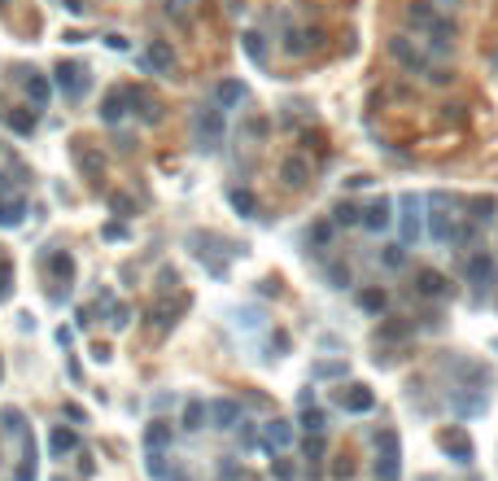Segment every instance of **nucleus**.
I'll list each match as a JSON object with an SVG mask.
<instances>
[{
    "mask_svg": "<svg viewBox=\"0 0 498 481\" xmlns=\"http://www.w3.org/2000/svg\"><path fill=\"white\" fill-rule=\"evenodd\" d=\"M145 66H149V70H171V66H175L171 48H166V44H149V53H145Z\"/></svg>",
    "mask_w": 498,
    "mask_h": 481,
    "instance_id": "5701e85b",
    "label": "nucleus"
},
{
    "mask_svg": "<svg viewBox=\"0 0 498 481\" xmlns=\"http://www.w3.org/2000/svg\"><path fill=\"white\" fill-rule=\"evenodd\" d=\"M306 455H311V460L324 455V438H319V433H315V438H306Z\"/></svg>",
    "mask_w": 498,
    "mask_h": 481,
    "instance_id": "4c0bfd02",
    "label": "nucleus"
},
{
    "mask_svg": "<svg viewBox=\"0 0 498 481\" xmlns=\"http://www.w3.org/2000/svg\"><path fill=\"white\" fill-rule=\"evenodd\" d=\"M332 223H337V227H359L363 223V210L354 206V201H341V206L332 210Z\"/></svg>",
    "mask_w": 498,
    "mask_h": 481,
    "instance_id": "4be33fe9",
    "label": "nucleus"
},
{
    "mask_svg": "<svg viewBox=\"0 0 498 481\" xmlns=\"http://www.w3.org/2000/svg\"><path fill=\"white\" fill-rule=\"evenodd\" d=\"M311 240H315V245H328V240H332V223H315L311 227Z\"/></svg>",
    "mask_w": 498,
    "mask_h": 481,
    "instance_id": "f704fd0d",
    "label": "nucleus"
},
{
    "mask_svg": "<svg viewBox=\"0 0 498 481\" xmlns=\"http://www.w3.org/2000/svg\"><path fill=\"white\" fill-rule=\"evenodd\" d=\"M236 101H245V83H236V79L219 83V105H223V110H228V105H236Z\"/></svg>",
    "mask_w": 498,
    "mask_h": 481,
    "instance_id": "a878e982",
    "label": "nucleus"
},
{
    "mask_svg": "<svg viewBox=\"0 0 498 481\" xmlns=\"http://www.w3.org/2000/svg\"><path fill=\"white\" fill-rule=\"evenodd\" d=\"M57 88H62L70 101H79L88 92V70L83 66H57Z\"/></svg>",
    "mask_w": 498,
    "mask_h": 481,
    "instance_id": "1a4fd4ad",
    "label": "nucleus"
},
{
    "mask_svg": "<svg viewBox=\"0 0 498 481\" xmlns=\"http://www.w3.org/2000/svg\"><path fill=\"white\" fill-rule=\"evenodd\" d=\"M145 468H149V477H153V481H188L184 464H166V455H158V451H149Z\"/></svg>",
    "mask_w": 498,
    "mask_h": 481,
    "instance_id": "9b49d317",
    "label": "nucleus"
},
{
    "mask_svg": "<svg viewBox=\"0 0 498 481\" xmlns=\"http://www.w3.org/2000/svg\"><path fill=\"white\" fill-rule=\"evenodd\" d=\"M407 22L415 31H424L429 40H455V18H450L442 5H433V0H411Z\"/></svg>",
    "mask_w": 498,
    "mask_h": 481,
    "instance_id": "f257e3e1",
    "label": "nucleus"
},
{
    "mask_svg": "<svg viewBox=\"0 0 498 481\" xmlns=\"http://www.w3.org/2000/svg\"><path fill=\"white\" fill-rule=\"evenodd\" d=\"M245 53H249V57H254V62H258V66H263V62H267V44H263V35H258V31H249V35H245Z\"/></svg>",
    "mask_w": 498,
    "mask_h": 481,
    "instance_id": "7c9ffc66",
    "label": "nucleus"
},
{
    "mask_svg": "<svg viewBox=\"0 0 498 481\" xmlns=\"http://www.w3.org/2000/svg\"><path fill=\"white\" fill-rule=\"evenodd\" d=\"M415 293L420 298H446L450 284H446V276H437V271H415Z\"/></svg>",
    "mask_w": 498,
    "mask_h": 481,
    "instance_id": "4468645a",
    "label": "nucleus"
},
{
    "mask_svg": "<svg viewBox=\"0 0 498 481\" xmlns=\"http://www.w3.org/2000/svg\"><path fill=\"white\" fill-rule=\"evenodd\" d=\"M437 442H442V451L455 464H472V438L464 429H442V438H437Z\"/></svg>",
    "mask_w": 498,
    "mask_h": 481,
    "instance_id": "6e6552de",
    "label": "nucleus"
},
{
    "mask_svg": "<svg viewBox=\"0 0 498 481\" xmlns=\"http://www.w3.org/2000/svg\"><path fill=\"white\" fill-rule=\"evenodd\" d=\"M123 101H127V88H114L110 96H105V110H101L105 123H118V118H123Z\"/></svg>",
    "mask_w": 498,
    "mask_h": 481,
    "instance_id": "b1692460",
    "label": "nucleus"
},
{
    "mask_svg": "<svg viewBox=\"0 0 498 481\" xmlns=\"http://www.w3.org/2000/svg\"><path fill=\"white\" fill-rule=\"evenodd\" d=\"M424 83H437V88H450V83H455V70H446V66H429V75H424Z\"/></svg>",
    "mask_w": 498,
    "mask_h": 481,
    "instance_id": "2f4dec72",
    "label": "nucleus"
},
{
    "mask_svg": "<svg viewBox=\"0 0 498 481\" xmlns=\"http://www.w3.org/2000/svg\"><path fill=\"white\" fill-rule=\"evenodd\" d=\"M494 66H498V53H494Z\"/></svg>",
    "mask_w": 498,
    "mask_h": 481,
    "instance_id": "ea45409f",
    "label": "nucleus"
},
{
    "mask_svg": "<svg viewBox=\"0 0 498 481\" xmlns=\"http://www.w3.org/2000/svg\"><path fill=\"white\" fill-rule=\"evenodd\" d=\"M398 473H402L398 451H381V455H376V477H381V481H398Z\"/></svg>",
    "mask_w": 498,
    "mask_h": 481,
    "instance_id": "f3484780",
    "label": "nucleus"
},
{
    "mask_svg": "<svg viewBox=\"0 0 498 481\" xmlns=\"http://www.w3.org/2000/svg\"><path fill=\"white\" fill-rule=\"evenodd\" d=\"M22 214H27V201H22V197H5V201H0V227H18Z\"/></svg>",
    "mask_w": 498,
    "mask_h": 481,
    "instance_id": "2eb2a0df",
    "label": "nucleus"
},
{
    "mask_svg": "<svg viewBox=\"0 0 498 481\" xmlns=\"http://www.w3.org/2000/svg\"><path fill=\"white\" fill-rule=\"evenodd\" d=\"M228 201H232V206H236V210L245 214V219H254V210H258L254 192H245V188H232V192H228Z\"/></svg>",
    "mask_w": 498,
    "mask_h": 481,
    "instance_id": "393cba45",
    "label": "nucleus"
},
{
    "mask_svg": "<svg viewBox=\"0 0 498 481\" xmlns=\"http://www.w3.org/2000/svg\"><path fill=\"white\" fill-rule=\"evenodd\" d=\"M5 123H9V127H14V131H22V136H27V131L35 127V114H9V118H5Z\"/></svg>",
    "mask_w": 498,
    "mask_h": 481,
    "instance_id": "72a5a7b5",
    "label": "nucleus"
},
{
    "mask_svg": "<svg viewBox=\"0 0 498 481\" xmlns=\"http://www.w3.org/2000/svg\"><path fill=\"white\" fill-rule=\"evenodd\" d=\"M206 407H210L215 429H236V425H241V403H236V399H215V403H206Z\"/></svg>",
    "mask_w": 498,
    "mask_h": 481,
    "instance_id": "9d476101",
    "label": "nucleus"
},
{
    "mask_svg": "<svg viewBox=\"0 0 498 481\" xmlns=\"http://www.w3.org/2000/svg\"><path fill=\"white\" fill-rule=\"evenodd\" d=\"M66 9H70V14H83L88 5H83V0H66Z\"/></svg>",
    "mask_w": 498,
    "mask_h": 481,
    "instance_id": "58836bf2",
    "label": "nucleus"
},
{
    "mask_svg": "<svg viewBox=\"0 0 498 481\" xmlns=\"http://www.w3.org/2000/svg\"><path fill=\"white\" fill-rule=\"evenodd\" d=\"M79 447V433H70V429H53V438H49V451L62 460L66 451H75Z\"/></svg>",
    "mask_w": 498,
    "mask_h": 481,
    "instance_id": "aec40b11",
    "label": "nucleus"
},
{
    "mask_svg": "<svg viewBox=\"0 0 498 481\" xmlns=\"http://www.w3.org/2000/svg\"><path fill=\"white\" fill-rule=\"evenodd\" d=\"M263 447L271 455L284 451V447H293V425H289V420H271V425L263 429Z\"/></svg>",
    "mask_w": 498,
    "mask_h": 481,
    "instance_id": "f8f14e48",
    "label": "nucleus"
},
{
    "mask_svg": "<svg viewBox=\"0 0 498 481\" xmlns=\"http://www.w3.org/2000/svg\"><path fill=\"white\" fill-rule=\"evenodd\" d=\"M27 92L35 105H49V83H44V75H27Z\"/></svg>",
    "mask_w": 498,
    "mask_h": 481,
    "instance_id": "c85d7f7f",
    "label": "nucleus"
},
{
    "mask_svg": "<svg viewBox=\"0 0 498 481\" xmlns=\"http://www.w3.org/2000/svg\"><path fill=\"white\" fill-rule=\"evenodd\" d=\"M381 262H385L389 271H402V267H407V245H389L385 254H381Z\"/></svg>",
    "mask_w": 498,
    "mask_h": 481,
    "instance_id": "c756f323",
    "label": "nucleus"
},
{
    "mask_svg": "<svg viewBox=\"0 0 498 481\" xmlns=\"http://www.w3.org/2000/svg\"><path fill=\"white\" fill-rule=\"evenodd\" d=\"M193 140H197V149H219V140H223V110H197Z\"/></svg>",
    "mask_w": 498,
    "mask_h": 481,
    "instance_id": "20e7f679",
    "label": "nucleus"
},
{
    "mask_svg": "<svg viewBox=\"0 0 498 481\" xmlns=\"http://www.w3.org/2000/svg\"><path fill=\"white\" fill-rule=\"evenodd\" d=\"M494 350H498V342H494Z\"/></svg>",
    "mask_w": 498,
    "mask_h": 481,
    "instance_id": "a19ab883",
    "label": "nucleus"
},
{
    "mask_svg": "<svg viewBox=\"0 0 498 481\" xmlns=\"http://www.w3.org/2000/svg\"><path fill=\"white\" fill-rule=\"evenodd\" d=\"M175 433H171V425H166V420H153V425L145 429V447L149 451H158V447H166V442H171Z\"/></svg>",
    "mask_w": 498,
    "mask_h": 481,
    "instance_id": "6ab92c4d",
    "label": "nucleus"
},
{
    "mask_svg": "<svg viewBox=\"0 0 498 481\" xmlns=\"http://www.w3.org/2000/svg\"><path fill=\"white\" fill-rule=\"evenodd\" d=\"M302 429L306 433H324L328 429V416L319 412V407H302Z\"/></svg>",
    "mask_w": 498,
    "mask_h": 481,
    "instance_id": "bb28decb",
    "label": "nucleus"
},
{
    "mask_svg": "<svg viewBox=\"0 0 498 481\" xmlns=\"http://www.w3.org/2000/svg\"><path fill=\"white\" fill-rule=\"evenodd\" d=\"M206 420H210V407L201 403V399H188V407H184V429H188V433H197L201 425H206Z\"/></svg>",
    "mask_w": 498,
    "mask_h": 481,
    "instance_id": "dca6fc26",
    "label": "nucleus"
},
{
    "mask_svg": "<svg viewBox=\"0 0 498 481\" xmlns=\"http://www.w3.org/2000/svg\"><path fill=\"white\" fill-rule=\"evenodd\" d=\"M315 377H346V363H319Z\"/></svg>",
    "mask_w": 498,
    "mask_h": 481,
    "instance_id": "c9c22d12",
    "label": "nucleus"
},
{
    "mask_svg": "<svg viewBox=\"0 0 498 481\" xmlns=\"http://www.w3.org/2000/svg\"><path fill=\"white\" fill-rule=\"evenodd\" d=\"M464 280H468L472 289H490V284L498 280V262H494V254H485V249L468 254V258H464Z\"/></svg>",
    "mask_w": 498,
    "mask_h": 481,
    "instance_id": "39448f33",
    "label": "nucleus"
},
{
    "mask_svg": "<svg viewBox=\"0 0 498 481\" xmlns=\"http://www.w3.org/2000/svg\"><path fill=\"white\" fill-rule=\"evenodd\" d=\"M337 407H341V412H350V416H363V412H372V407H376V394L367 390V385H346V390L337 394Z\"/></svg>",
    "mask_w": 498,
    "mask_h": 481,
    "instance_id": "0eeeda50",
    "label": "nucleus"
},
{
    "mask_svg": "<svg viewBox=\"0 0 498 481\" xmlns=\"http://www.w3.org/2000/svg\"><path fill=\"white\" fill-rule=\"evenodd\" d=\"M389 210H394V206H389L385 197H376L372 206L363 210V227H367V232H385V227H389V219H394Z\"/></svg>",
    "mask_w": 498,
    "mask_h": 481,
    "instance_id": "ddd939ff",
    "label": "nucleus"
},
{
    "mask_svg": "<svg viewBox=\"0 0 498 481\" xmlns=\"http://www.w3.org/2000/svg\"><path fill=\"white\" fill-rule=\"evenodd\" d=\"M280 175H284V184H289V188H302L306 175H311V166H306L302 158H289V162L280 166Z\"/></svg>",
    "mask_w": 498,
    "mask_h": 481,
    "instance_id": "a211bd4d",
    "label": "nucleus"
},
{
    "mask_svg": "<svg viewBox=\"0 0 498 481\" xmlns=\"http://www.w3.org/2000/svg\"><path fill=\"white\" fill-rule=\"evenodd\" d=\"M271 468H276V477H280V481H293V473H298V468H293L289 460H276Z\"/></svg>",
    "mask_w": 498,
    "mask_h": 481,
    "instance_id": "e433bc0d",
    "label": "nucleus"
},
{
    "mask_svg": "<svg viewBox=\"0 0 498 481\" xmlns=\"http://www.w3.org/2000/svg\"><path fill=\"white\" fill-rule=\"evenodd\" d=\"M359 306L372 311V315H381V311H385V293H381V289H363V293H359Z\"/></svg>",
    "mask_w": 498,
    "mask_h": 481,
    "instance_id": "cd10ccee",
    "label": "nucleus"
},
{
    "mask_svg": "<svg viewBox=\"0 0 498 481\" xmlns=\"http://www.w3.org/2000/svg\"><path fill=\"white\" fill-rule=\"evenodd\" d=\"M389 57H394V62L402 66V70H411V75H429V57L420 53V48H415V40H407V35H394V40H389Z\"/></svg>",
    "mask_w": 498,
    "mask_h": 481,
    "instance_id": "7ed1b4c3",
    "label": "nucleus"
},
{
    "mask_svg": "<svg viewBox=\"0 0 498 481\" xmlns=\"http://www.w3.org/2000/svg\"><path fill=\"white\" fill-rule=\"evenodd\" d=\"M328 280H332V289H346V284H350V267L332 262V267H328Z\"/></svg>",
    "mask_w": 498,
    "mask_h": 481,
    "instance_id": "473e14b6",
    "label": "nucleus"
},
{
    "mask_svg": "<svg viewBox=\"0 0 498 481\" xmlns=\"http://www.w3.org/2000/svg\"><path fill=\"white\" fill-rule=\"evenodd\" d=\"M468 210H472V219H477V223H490L494 214H498V201L481 192V197H472V201H468Z\"/></svg>",
    "mask_w": 498,
    "mask_h": 481,
    "instance_id": "412c9836",
    "label": "nucleus"
},
{
    "mask_svg": "<svg viewBox=\"0 0 498 481\" xmlns=\"http://www.w3.org/2000/svg\"><path fill=\"white\" fill-rule=\"evenodd\" d=\"M398 236H402V245H415V240L424 236V197H415V192H402V201H398Z\"/></svg>",
    "mask_w": 498,
    "mask_h": 481,
    "instance_id": "f03ea898",
    "label": "nucleus"
},
{
    "mask_svg": "<svg viewBox=\"0 0 498 481\" xmlns=\"http://www.w3.org/2000/svg\"><path fill=\"white\" fill-rule=\"evenodd\" d=\"M424 236L437 240V245H450V240L459 236L455 227V214H450V206H429V219H424Z\"/></svg>",
    "mask_w": 498,
    "mask_h": 481,
    "instance_id": "423d86ee",
    "label": "nucleus"
}]
</instances>
